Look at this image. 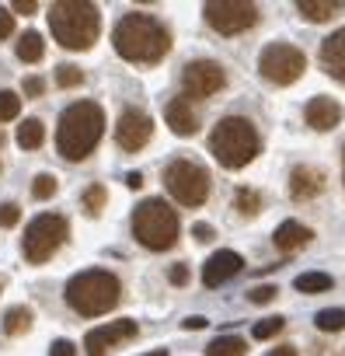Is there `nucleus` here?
<instances>
[{
  "mask_svg": "<svg viewBox=\"0 0 345 356\" xmlns=\"http://www.w3.org/2000/svg\"><path fill=\"white\" fill-rule=\"evenodd\" d=\"M112 42H115V53L122 60L150 67V63H160L167 56L171 32L150 15H126L112 29Z\"/></svg>",
  "mask_w": 345,
  "mask_h": 356,
  "instance_id": "obj_1",
  "label": "nucleus"
},
{
  "mask_svg": "<svg viewBox=\"0 0 345 356\" xmlns=\"http://www.w3.org/2000/svg\"><path fill=\"white\" fill-rule=\"evenodd\" d=\"M105 136V112L94 102H74L70 108H63L60 126H56V150L67 161H84L98 140Z\"/></svg>",
  "mask_w": 345,
  "mask_h": 356,
  "instance_id": "obj_2",
  "label": "nucleus"
},
{
  "mask_svg": "<svg viewBox=\"0 0 345 356\" xmlns=\"http://www.w3.org/2000/svg\"><path fill=\"white\" fill-rule=\"evenodd\" d=\"M49 32L63 49L84 53L98 42L101 32V11L84 0H56L49 8Z\"/></svg>",
  "mask_w": 345,
  "mask_h": 356,
  "instance_id": "obj_3",
  "label": "nucleus"
},
{
  "mask_svg": "<svg viewBox=\"0 0 345 356\" xmlns=\"http://www.w3.org/2000/svg\"><path fill=\"white\" fill-rule=\"evenodd\" d=\"M119 297H122V283L108 269H84L67 283V304L84 318H98V314L112 311L119 304Z\"/></svg>",
  "mask_w": 345,
  "mask_h": 356,
  "instance_id": "obj_4",
  "label": "nucleus"
},
{
  "mask_svg": "<svg viewBox=\"0 0 345 356\" xmlns=\"http://www.w3.org/2000/svg\"><path fill=\"white\" fill-rule=\"evenodd\" d=\"M210 150H213V157H217L224 168H244V164H251V161L258 157L262 136H258V129H255L251 119H244V115H227V119L217 122V129H213V136H210Z\"/></svg>",
  "mask_w": 345,
  "mask_h": 356,
  "instance_id": "obj_5",
  "label": "nucleus"
},
{
  "mask_svg": "<svg viewBox=\"0 0 345 356\" xmlns=\"http://www.w3.org/2000/svg\"><path fill=\"white\" fill-rule=\"evenodd\" d=\"M178 231H182L178 210H171L167 200H143L133 210V234L150 252H167L178 241Z\"/></svg>",
  "mask_w": 345,
  "mask_h": 356,
  "instance_id": "obj_6",
  "label": "nucleus"
},
{
  "mask_svg": "<svg viewBox=\"0 0 345 356\" xmlns=\"http://www.w3.org/2000/svg\"><path fill=\"white\" fill-rule=\"evenodd\" d=\"M210 171L199 168L196 161H171L164 168V189L171 193V200H178L182 207H203L210 200Z\"/></svg>",
  "mask_w": 345,
  "mask_h": 356,
  "instance_id": "obj_7",
  "label": "nucleus"
},
{
  "mask_svg": "<svg viewBox=\"0 0 345 356\" xmlns=\"http://www.w3.org/2000/svg\"><path fill=\"white\" fill-rule=\"evenodd\" d=\"M67 234H70V224H67V217H60V213H39L28 227H25V238H22V252H25V259L28 262H46V259H53L56 255V248L67 241Z\"/></svg>",
  "mask_w": 345,
  "mask_h": 356,
  "instance_id": "obj_8",
  "label": "nucleus"
},
{
  "mask_svg": "<svg viewBox=\"0 0 345 356\" xmlns=\"http://www.w3.org/2000/svg\"><path fill=\"white\" fill-rule=\"evenodd\" d=\"M206 22L220 32V35H237L258 25V4H248V0H210L203 8Z\"/></svg>",
  "mask_w": 345,
  "mask_h": 356,
  "instance_id": "obj_9",
  "label": "nucleus"
},
{
  "mask_svg": "<svg viewBox=\"0 0 345 356\" xmlns=\"http://www.w3.org/2000/svg\"><path fill=\"white\" fill-rule=\"evenodd\" d=\"M258 70L272 81V84H296L307 70V56L289 46V42H272L262 49V60H258Z\"/></svg>",
  "mask_w": 345,
  "mask_h": 356,
  "instance_id": "obj_10",
  "label": "nucleus"
},
{
  "mask_svg": "<svg viewBox=\"0 0 345 356\" xmlns=\"http://www.w3.org/2000/svg\"><path fill=\"white\" fill-rule=\"evenodd\" d=\"M224 84H227V74L217 60H192L182 70L185 98H213L217 91H224Z\"/></svg>",
  "mask_w": 345,
  "mask_h": 356,
  "instance_id": "obj_11",
  "label": "nucleus"
},
{
  "mask_svg": "<svg viewBox=\"0 0 345 356\" xmlns=\"http://www.w3.org/2000/svg\"><path fill=\"white\" fill-rule=\"evenodd\" d=\"M153 136V119L143 112V108H126L115 122V143L126 150V154H136L150 143Z\"/></svg>",
  "mask_w": 345,
  "mask_h": 356,
  "instance_id": "obj_12",
  "label": "nucleus"
},
{
  "mask_svg": "<svg viewBox=\"0 0 345 356\" xmlns=\"http://www.w3.org/2000/svg\"><path fill=\"white\" fill-rule=\"evenodd\" d=\"M133 335H136V321H129V318L108 321V325H98L84 335V349H87V356H108L119 342H126Z\"/></svg>",
  "mask_w": 345,
  "mask_h": 356,
  "instance_id": "obj_13",
  "label": "nucleus"
},
{
  "mask_svg": "<svg viewBox=\"0 0 345 356\" xmlns=\"http://www.w3.org/2000/svg\"><path fill=\"white\" fill-rule=\"evenodd\" d=\"M241 269H244V259H241L237 252H230V248L213 252V255L206 259V266H203V283H206V286H224V283L234 280Z\"/></svg>",
  "mask_w": 345,
  "mask_h": 356,
  "instance_id": "obj_14",
  "label": "nucleus"
},
{
  "mask_svg": "<svg viewBox=\"0 0 345 356\" xmlns=\"http://www.w3.org/2000/svg\"><path fill=\"white\" fill-rule=\"evenodd\" d=\"M164 119H167V126H171V133H175V136H196L199 133V112H196L192 98H185V95L167 102Z\"/></svg>",
  "mask_w": 345,
  "mask_h": 356,
  "instance_id": "obj_15",
  "label": "nucleus"
},
{
  "mask_svg": "<svg viewBox=\"0 0 345 356\" xmlns=\"http://www.w3.org/2000/svg\"><path fill=\"white\" fill-rule=\"evenodd\" d=\"M303 119H307V126H310V129L328 133V129H335V126L342 122V105H338L335 98H328V95H317V98H310V102H307Z\"/></svg>",
  "mask_w": 345,
  "mask_h": 356,
  "instance_id": "obj_16",
  "label": "nucleus"
},
{
  "mask_svg": "<svg viewBox=\"0 0 345 356\" xmlns=\"http://www.w3.org/2000/svg\"><path fill=\"white\" fill-rule=\"evenodd\" d=\"M321 189H324V171L321 168L300 164V168L289 171V196L293 200H314Z\"/></svg>",
  "mask_w": 345,
  "mask_h": 356,
  "instance_id": "obj_17",
  "label": "nucleus"
},
{
  "mask_svg": "<svg viewBox=\"0 0 345 356\" xmlns=\"http://www.w3.org/2000/svg\"><path fill=\"white\" fill-rule=\"evenodd\" d=\"M321 67L328 70V77L345 84V29L331 32L321 46Z\"/></svg>",
  "mask_w": 345,
  "mask_h": 356,
  "instance_id": "obj_18",
  "label": "nucleus"
},
{
  "mask_svg": "<svg viewBox=\"0 0 345 356\" xmlns=\"http://www.w3.org/2000/svg\"><path fill=\"white\" fill-rule=\"evenodd\" d=\"M310 238H314V231H310L307 224H300V220H286V224H279L276 234H272V241H276L279 252H296V248L310 245Z\"/></svg>",
  "mask_w": 345,
  "mask_h": 356,
  "instance_id": "obj_19",
  "label": "nucleus"
},
{
  "mask_svg": "<svg viewBox=\"0 0 345 356\" xmlns=\"http://www.w3.org/2000/svg\"><path fill=\"white\" fill-rule=\"evenodd\" d=\"M342 11H345L342 0H300V15L307 22H328V18H335Z\"/></svg>",
  "mask_w": 345,
  "mask_h": 356,
  "instance_id": "obj_20",
  "label": "nucleus"
},
{
  "mask_svg": "<svg viewBox=\"0 0 345 356\" xmlns=\"http://www.w3.org/2000/svg\"><path fill=\"white\" fill-rule=\"evenodd\" d=\"M15 49H18V60L22 63H39L46 56V39L39 32H22V39H18Z\"/></svg>",
  "mask_w": 345,
  "mask_h": 356,
  "instance_id": "obj_21",
  "label": "nucleus"
},
{
  "mask_svg": "<svg viewBox=\"0 0 345 356\" xmlns=\"http://www.w3.org/2000/svg\"><path fill=\"white\" fill-rule=\"evenodd\" d=\"M42 143H46V126H42V119H25V122L18 126V147L39 150Z\"/></svg>",
  "mask_w": 345,
  "mask_h": 356,
  "instance_id": "obj_22",
  "label": "nucleus"
},
{
  "mask_svg": "<svg viewBox=\"0 0 345 356\" xmlns=\"http://www.w3.org/2000/svg\"><path fill=\"white\" fill-rule=\"evenodd\" d=\"M293 286L300 293H324V290H331V276L328 273H300Z\"/></svg>",
  "mask_w": 345,
  "mask_h": 356,
  "instance_id": "obj_23",
  "label": "nucleus"
},
{
  "mask_svg": "<svg viewBox=\"0 0 345 356\" xmlns=\"http://www.w3.org/2000/svg\"><path fill=\"white\" fill-rule=\"evenodd\" d=\"M32 328V311L28 307H11L8 314H4V332L8 335H22V332H28Z\"/></svg>",
  "mask_w": 345,
  "mask_h": 356,
  "instance_id": "obj_24",
  "label": "nucleus"
},
{
  "mask_svg": "<svg viewBox=\"0 0 345 356\" xmlns=\"http://www.w3.org/2000/svg\"><path fill=\"white\" fill-rule=\"evenodd\" d=\"M206 353H210V356H244V339H237V335H220V339L210 342Z\"/></svg>",
  "mask_w": 345,
  "mask_h": 356,
  "instance_id": "obj_25",
  "label": "nucleus"
},
{
  "mask_svg": "<svg viewBox=\"0 0 345 356\" xmlns=\"http://www.w3.org/2000/svg\"><path fill=\"white\" fill-rule=\"evenodd\" d=\"M317 328L321 332H342L345 328V311L342 307H324V311H317Z\"/></svg>",
  "mask_w": 345,
  "mask_h": 356,
  "instance_id": "obj_26",
  "label": "nucleus"
},
{
  "mask_svg": "<svg viewBox=\"0 0 345 356\" xmlns=\"http://www.w3.org/2000/svg\"><path fill=\"white\" fill-rule=\"evenodd\" d=\"M234 210H241L244 217H251V213L262 210V196H258L255 189H237V193H234Z\"/></svg>",
  "mask_w": 345,
  "mask_h": 356,
  "instance_id": "obj_27",
  "label": "nucleus"
},
{
  "mask_svg": "<svg viewBox=\"0 0 345 356\" xmlns=\"http://www.w3.org/2000/svg\"><path fill=\"white\" fill-rule=\"evenodd\" d=\"M22 115V98L15 91H0V122H11Z\"/></svg>",
  "mask_w": 345,
  "mask_h": 356,
  "instance_id": "obj_28",
  "label": "nucleus"
},
{
  "mask_svg": "<svg viewBox=\"0 0 345 356\" xmlns=\"http://www.w3.org/2000/svg\"><path fill=\"white\" fill-rule=\"evenodd\" d=\"M56 189H60V186H56V175H39L35 182H32V196H35V200H53Z\"/></svg>",
  "mask_w": 345,
  "mask_h": 356,
  "instance_id": "obj_29",
  "label": "nucleus"
},
{
  "mask_svg": "<svg viewBox=\"0 0 345 356\" xmlns=\"http://www.w3.org/2000/svg\"><path fill=\"white\" fill-rule=\"evenodd\" d=\"M56 84H60V88H77V84H84V74H81V67H74V63H63V67H56Z\"/></svg>",
  "mask_w": 345,
  "mask_h": 356,
  "instance_id": "obj_30",
  "label": "nucleus"
},
{
  "mask_svg": "<svg viewBox=\"0 0 345 356\" xmlns=\"http://www.w3.org/2000/svg\"><path fill=\"white\" fill-rule=\"evenodd\" d=\"M283 325H286V321L276 314V318H265V321H258V325L251 328V335H255V339H276V335L283 332Z\"/></svg>",
  "mask_w": 345,
  "mask_h": 356,
  "instance_id": "obj_31",
  "label": "nucleus"
},
{
  "mask_svg": "<svg viewBox=\"0 0 345 356\" xmlns=\"http://www.w3.org/2000/svg\"><path fill=\"white\" fill-rule=\"evenodd\" d=\"M105 200H108V193H105V186H91V189L84 193V210H87V213H101V207H105Z\"/></svg>",
  "mask_w": 345,
  "mask_h": 356,
  "instance_id": "obj_32",
  "label": "nucleus"
},
{
  "mask_svg": "<svg viewBox=\"0 0 345 356\" xmlns=\"http://www.w3.org/2000/svg\"><path fill=\"white\" fill-rule=\"evenodd\" d=\"M18 220H22V207L18 203H4V207H0V227H4V231L15 227Z\"/></svg>",
  "mask_w": 345,
  "mask_h": 356,
  "instance_id": "obj_33",
  "label": "nucleus"
},
{
  "mask_svg": "<svg viewBox=\"0 0 345 356\" xmlns=\"http://www.w3.org/2000/svg\"><path fill=\"white\" fill-rule=\"evenodd\" d=\"M276 293H279V290L265 283V286H251V290H248V300H251V304H269Z\"/></svg>",
  "mask_w": 345,
  "mask_h": 356,
  "instance_id": "obj_34",
  "label": "nucleus"
},
{
  "mask_svg": "<svg viewBox=\"0 0 345 356\" xmlns=\"http://www.w3.org/2000/svg\"><path fill=\"white\" fill-rule=\"evenodd\" d=\"M49 356H77V346L70 339H56L53 349H49Z\"/></svg>",
  "mask_w": 345,
  "mask_h": 356,
  "instance_id": "obj_35",
  "label": "nucleus"
},
{
  "mask_svg": "<svg viewBox=\"0 0 345 356\" xmlns=\"http://www.w3.org/2000/svg\"><path fill=\"white\" fill-rule=\"evenodd\" d=\"M11 32H15V15L8 8H0V39H11Z\"/></svg>",
  "mask_w": 345,
  "mask_h": 356,
  "instance_id": "obj_36",
  "label": "nucleus"
},
{
  "mask_svg": "<svg viewBox=\"0 0 345 356\" xmlns=\"http://www.w3.org/2000/svg\"><path fill=\"white\" fill-rule=\"evenodd\" d=\"M167 280L175 283V286H182V283H189V269L185 266H171V273H167Z\"/></svg>",
  "mask_w": 345,
  "mask_h": 356,
  "instance_id": "obj_37",
  "label": "nucleus"
},
{
  "mask_svg": "<svg viewBox=\"0 0 345 356\" xmlns=\"http://www.w3.org/2000/svg\"><path fill=\"white\" fill-rule=\"evenodd\" d=\"M42 91H46V81H42V77H28V81H25V95L39 98Z\"/></svg>",
  "mask_w": 345,
  "mask_h": 356,
  "instance_id": "obj_38",
  "label": "nucleus"
},
{
  "mask_svg": "<svg viewBox=\"0 0 345 356\" xmlns=\"http://www.w3.org/2000/svg\"><path fill=\"white\" fill-rule=\"evenodd\" d=\"M192 234H196V241H213V238H217V231H213L210 224H196Z\"/></svg>",
  "mask_w": 345,
  "mask_h": 356,
  "instance_id": "obj_39",
  "label": "nucleus"
},
{
  "mask_svg": "<svg viewBox=\"0 0 345 356\" xmlns=\"http://www.w3.org/2000/svg\"><path fill=\"white\" fill-rule=\"evenodd\" d=\"M11 11H18V15H32V11H39V4H35V0H18V4H11Z\"/></svg>",
  "mask_w": 345,
  "mask_h": 356,
  "instance_id": "obj_40",
  "label": "nucleus"
},
{
  "mask_svg": "<svg viewBox=\"0 0 345 356\" xmlns=\"http://www.w3.org/2000/svg\"><path fill=\"white\" fill-rule=\"evenodd\" d=\"M126 186H129V189H140V186H143V175H140V171H129V175H126Z\"/></svg>",
  "mask_w": 345,
  "mask_h": 356,
  "instance_id": "obj_41",
  "label": "nucleus"
},
{
  "mask_svg": "<svg viewBox=\"0 0 345 356\" xmlns=\"http://www.w3.org/2000/svg\"><path fill=\"white\" fill-rule=\"evenodd\" d=\"M269 356H296L293 346H279V349H269Z\"/></svg>",
  "mask_w": 345,
  "mask_h": 356,
  "instance_id": "obj_42",
  "label": "nucleus"
},
{
  "mask_svg": "<svg viewBox=\"0 0 345 356\" xmlns=\"http://www.w3.org/2000/svg\"><path fill=\"white\" fill-rule=\"evenodd\" d=\"M185 325H189V328H203V325H210V321H206V318H199V314H192Z\"/></svg>",
  "mask_w": 345,
  "mask_h": 356,
  "instance_id": "obj_43",
  "label": "nucleus"
},
{
  "mask_svg": "<svg viewBox=\"0 0 345 356\" xmlns=\"http://www.w3.org/2000/svg\"><path fill=\"white\" fill-rule=\"evenodd\" d=\"M143 356H167L164 349H153V353H143Z\"/></svg>",
  "mask_w": 345,
  "mask_h": 356,
  "instance_id": "obj_44",
  "label": "nucleus"
},
{
  "mask_svg": "<svg viewBox=\"0 0 345 356\" xmlns=\"http://www.w3.org/2000/svg\"><path fill=\"white\" fill-rule=\"evenodd\" d=\"M342 178H345V147H342Z\"/></svg>",
  "mask_w": 345,
  "mask_h": 356,
  "instance_id": "obj_45",
  "label": "nucleus"
}]
</instances>
